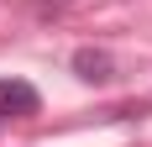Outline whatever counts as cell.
<instances>
[{"instance_id": "1", "label": "cell", "mask_w": 152, "mask_h": 147, "mask_svg": "<svg viewBox=\"0 0 152 147\" xmlns=\"http://www.w3.org/2000/svg\"><path fill=\"white\" fill-rule=\"evenodd\" d=\"M37 105H42V95H37L26 79H0V116L26 121V116H37Z\"/></svg>"}, {"instance_id": "2", "label": "cell", "mask_w": 152, "mask_h": 147, "mask_svg": "<svg viewBox=\"0 0 152 147\" xmlns=\"http://www.w3.org/2000/svg\"><path fill=\"white\" fill-rule=\"evenodd\" d=\"M74 68H79V79H89V84H100V79H110V53H94V47H79V53H74Z\"/></svg>"}]
</instances>
